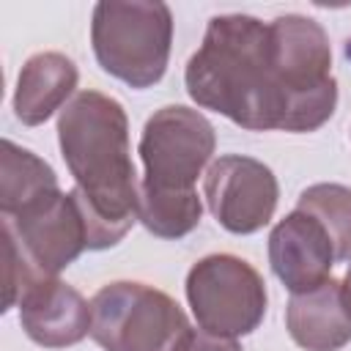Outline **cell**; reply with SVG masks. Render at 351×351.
Returning a JSON list of instances; mask_svg holds the SVG:
<instances>
[{
    "mask_svg": "<svg viewBox=\"0 0 351 351\" xmlns=\"http://www.w3.org/2000/svg\"><path fill=\"white\" fill-rule=\"evenodd\" d=\"M58 140L77 181L71 192L88 225V250L118 244L137 219L140 192L123 107L112 96L82 90L60 110Z\"/></svg>",
    "mask_w": 351,
    "mask_h": 351,
    "instance_id": "1",
    "label": "cell"
},
{
    "mask_svg": "<svg viewBox=\"0 0 351 351\" xmlns=\"http://www.w3.org/2000/svg\"><path fill=\"white\" fill-rule=\"evenodd\" d=\"M189 96L250 132L285 126V96L271 66L269 25L247 14L214 16L186 63Z\"/></svg>",
    "mask_w": 351,
    "mask_h": 351,
    "instance_id": "2",
    "label": "cell"
},
{
    "mask_svg": "<svg viewBox=\"0 0 351 351\" xmlns=\"http://www.w3.org/2000/svg\"><path fill=\"white\" fill-rule=\"evenodd\" d=\"M271 66L285 96L282 132H313L324 126L337 104L332 49L324 27L307 16L285 14L269 22Z\"/></svg>",
    "mask_w": 351,
    "mask_h": 351,
    "instance_id": "3",
    "label": "cell"
},
{
    "mask_svg": "<svg viewBox=\"0 0 351 351\" xmlns=\"http://www.w3.org/2000/svg\"><path fill=\"white\" fill-rule=\"evenodd\" d=\"M90 41L99 66L132 88L162 80L173 41V14L165 3L104 0L93 8Z\"/></svg>",
    "mask_w": 351,
    "mask_h": 351,
    "instance_id": "4",
    "label": "cell"
},
{
    "mask_svg": "<svg viewBox=\"0 0 351 351\" xmlns=\"http://www.w3.org/2000/svg\"><path fill=\"white\" fill-rule=\"evenodd\" d=\"M192 332L184 310L143 282H110L90 299V337L104 351H181Z\"/></svg>",
    "mask_w": 351,
    "mask_h": 351,
    "instance_id": "5",
    "label": "cell"
},
{
    "mask_svg": "<svg viewBox=\"0 0 351 351\" xmlns=\"http://www.w3.org/2000/svg\"><path fill=\"white\" fill-rule=\"evenodd\" d=\"M186 299L200 329L222 337L250 335L266 315V285L236 255L197 261L186 274Z\"/></svg>",
    "mask_w": 351,
    "mask_h": 351,
    "instance_id": "6",
    "label": "cell"
},
{
    "mask_svg": "<svg viewBox=\"0 0 351 351\" xmlns=\"http://www.w3.org/2000/svg\"><path fill=\"white\" fill-rule=\"evenodd\" d=\"M214 145V126L197 110L181 104L156 110L145 121L140 137V159L145 167L143 184L167 192L195 189Z\"/></svg>",
    "mask_w": 351,
    "mask_h": 351,
    "instance_id": "7",
    "label": "cell"
},
{
    "mask_svg": "<svg viewBox=\"0 0 351 351\" xmlns=\"http://www.w3.org/2000/svg\"><path fill=\"white\" fill-rule=\"evenodd\" d=\"M3 228L44 277H58L60 269L88 250V225L74 192H55L25 211L5 217Z\"/></svg>",
    "mask_w": 351,
    "mask_h": 351,
    "instance_id": "8",
    "label": "cell"
},
{
    "mask_svg": "<svg viewBox=\"0 0 351 351\" xmlns=\"http://www.w3.org/2000/svg\"><path fill=\"white\" fill-rule=\"evenodd\" d=\"M208 211L230 233H255L277 208V178L252 156H219L203 178Z\"/></svg>",
    "mask_w": 351,
    "mask_h": 351,
    "instance_id": "9",
    "label": "cell"
},
{
    "mask_svg": "<svg viewBox=\"0 0 351 351\" xmlns=\"http://www.w3.org/2000/svg\"><path fill=\"white\" fill-rule=\"evenodd\" d=\"M335 261L337 258L326 228L299 208L280 219L269 236V263L291 293L326 282Z\"/></svg>",
    "mask_w": 351,
    "mask_h": 351,
    "instance_id": "10",
    "label": "cell"
},
{
    "mask_svg": "<svg viewBox=\"0 0 351 351\" xmlns=\"http://www.w3.org/2000/svg\"><path fill=\"white\" fill-rule=\"evenodd\" d=\"M19 324L44 348L74 346L90 332V304L58 277H44L22 296Z\"/></svg>",
    "mask_w": 351,
    "mask_h": 351,
    "instance_id": "11",
    "label": "cell"
},
{
    "mask_svg": "<svg viewBox=\"0 0 351 351\" xmlns=\"http://www.w3.org/2000/svg\"><path fill=\"white\" fill-rule=\"evenodd\" d=\"M285 324L307 351H337L351 340V307L343 282L326 280L310 291L293 293L285 310Z\"/></svg>",
    "mask_w": 351,
    "mask_h": 351,
    "instance_id": "12",
    "label": "cell"
},
{
    "mask_svg": "<svg viewBox=\"0 0 351 351\" xmlns=\"http://www.w3.org/2000/svg\"><path fill=\"white\" fill-rule=\"evenodd\" d=\"M77 66L71 58L60 52H38L27 58L19 71L14 112L25 126L44 123L55 110L66 104V99L77 88Z\"/></svg>",
    "mask_w": 351,
    "mask_h": 351,
    "instance_id": "13",
    "label": "cell"
},
{
    "mask_svg": "<svg viewBox=\"0 0 351 351\" xmlns=\"http://www.w3.org/2000/svg\"><path fill=\"white\" fill-rule=\"evenodd\" d=\"M60 192L55 170L38 159L33 151L3 140L0 148V211L3 217H14L38 200Z\"/></svg>",
    "mask_w": 351,
    "mask_h": 351,
    "instance_id": "14",
    "label": "cell"
},
{
    "mask_svg": "<svg viewBox=\"0 0 351 351\" xmlns=\"http://www.w3.org/2000/svg\"><path fill=\"white\" fill-rule=\"evenodd\" d=\"M203 214V203L195 189L186 192H167L154 189L140 181L137 192V219L162 239H181L197 228Z\"/></svg>",
    "mask_w": 351,
    "mask_h": 351,
    "instance_id": "15",
    "label": "cell"
},
{
    "mask_svg": "<svg viewBox=\"0 0 351 351\" xmlns=\"http://www.w3.org/2000/svg\"><path fill=\"white\" fill-rule=\"evenodd\" d=\"M299 211L315 217L335 247V258H351V189L343 184H313L299 195Z\"/></svg>",
    "mask_w": 351,
    "mask_h": 351,
    "instance_id": "16",
    "label": "cell"
},
{
    "mask_svg": "<svg viewBox=\"0 0 351 351\" xmlns=\"http://www.w3.org/2000/svg\"><path fill=\"white\" fill-rule=\"evenodd\" d=\"M38 280H44V274H38V271L33 269V263L22 255V250L16 247V241L11 239V233L3 228V285H5L3 310H11L14 304H19L22 296H25Z\"/></svg>",
    "mask_w": 351,
    "mask_h": 351,
    "instance_id": "17",
    "label": "cell"
},
{
    "mask_svg": "<svg viewBox=\"0 0 351 351\" xmlns=\"http://www.w3.org/2000/svg\"><path fill=\"white\" fill-rule=\"evenodd\" d=\"M181 351H241V346L236 343V337H222V335H211L206 329H192L186 335Z\"/></svg>",
    "mask_w": 351,
    "mask_h": 351,
    "instance_id": "18",
    "label": "cell"
},
{
    "mask_svg": "<svg viewBox=\"0 0 351 351\" xmlns=\"http://www.w3.org/2000/svg\"><path fill=\"white\" fill-rule=\"evenodd\" d=\"M343 293H346V299H348V307H351V266H348V271H346V280H343Z\"/></svg>",
    "mask_w": 351,
    "mask_h": 351,
    "instance_id": "19",
    "label": "cell"
}]
</instances>
